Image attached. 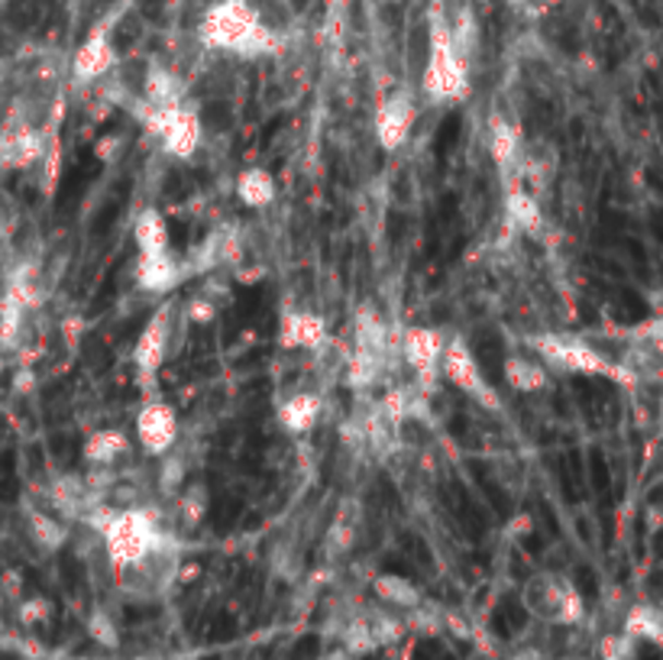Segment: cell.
<instances>
[{"instance_id":"cell-40","label":"cell","mask_w":663,"mask_h":660,"mask_svg":"<svg viewBox=\"0 0 663 660\" xmlns=\"http://www.w3.org/2000/svg\"><path fill=\"white\" fill-rule=\"evenodd\" d=\"M661 615H663V605H661Z\"/></svg>"},{"instance_id":"cell-19","label":"cell","mask_w":663,"mask_h":660,"mask_svg":"<svg viewBox=\"0 0 663 660\" xmlns=\"http://www.w3.org/2000/svg\"><path fill=\"white\" fill-rule=\"evenodd\" d=\"M321 414H324V402H321L318 392H295V396L282 399L279 409H275L279 424L288 434H311L318 427Z\"/></svg>"},{"instance_id":"cell-35","label":"cell","mask_w":663,"mask_h":660,"mask_svg":"<svg viewBox=\"0 0 663 660\" xmlns=\"http://www.w3.org/2000/svg\"><path fill=\"white\" fill-rule=\"evenodd\" d=\"M318 660H359V658L346 655V651H343V648L336 645V648H331V651H324V655H321V658H318Z\"/></svg>"},{"instance_id":"cell-29","label":"cell","mask_w":663,"mask_h":660,"mask_svg":"<svg viewBox=\"0 0 663 660\" xmlns=\"http://www.w3.org/2000/svg\"><path fill=\"white\" fill-rule=\"evenodd\" d=\"M175 505H178V518H181L188 528H194V525H201L204 515H208V490H204L201 483H191V486L178 490Z\"/></svg>"},{"instance_id":"cell-6","label":"cell","mask_w":663,"mask_h":660,"mask_svg":"<svg viewBox=\"0 0 663 660\" xmlns=\"http://www.w3.org/2000/svg\"><path fill=\"white\" fill-rule=\"evenodd\" d=\"M168 343H171V305H159L133 343V369L143 392L156 389V376L163 373L168 360Z\"/></svg>"},{"instance_id":"cell-34","label":"cell","mask_w":663,"mask_h":660,"mask_svg":"<svg viewBox=\"0 0 663 660\" xmlns=\"http://www.w3.org/2000/svg\"><path fill=\"white\" fill-rule=\"evenodd\" d=\"M188 311H191V321H194V325H208V321L217 315V305H214L211 298H194V302L188 305Z\"/></svg>"},{"instance_id":"cell-25","label":"cell","mask_w":663,"mask_h":660,"mask_svg":"<svg viewBox=\"0 0 663 660\" xmlns=\"http://www.w3.org/2000/svg\"><path fill=\"white\" fill-rule=\"evenodd\" d=\"M26 528H29V538L43 547V551H62L72 538L69 525L49 511H39V508H29L26 511Z\"/></svg>"},{"instance_id":"cell-1","label":"cell","mask_w":663,"mask_h":660,"mask_svg":"<svg viewBox=\"0 0 663 660\" xmlns=\"http://www.w3.org/2000/svg\"><path fill=\"white\" fill-rule=\"evenodd\" d=\"M198 43L211 52H227L244 62L282 52V36L265 23L252 0H214L198 23Z\"/></svg>"},{"instance_id":"cell-39","label":"cell","mask_w":663,"mask_h":660,"mask_svg":"<svg viewBox=\"0 0 663 660\" xmlns=\"http://www.w3.org/2000/svg\"><path fill=\"white\" fill-rule=\"evenodd\" d=\"M573 660H592V658H573Z\"/></svg>"},{"instance_id":"cell-17","label":"cell","mask_w":663,"mask_h":660,"mask_svg":"<svg viewBox=\"0 0 663 660\" xmlns=\"http://www.w3.org/2000/svg\"><path fill=\"white\" fill-rule=\"evenodd\" d=\"M505 217L514 231L537 237L544 231V208L537 201V191H531L524 185L505 188Z\"/></svg>"},{"instance_id":"cell-2","label":"cell","mask_w":663,"mask_h":660,"mask_svg":"<svg viewBox=\"0 0 663 660\" xmlns=\"http://www.w3.org/2000/svg\"><path fill=\"white\" fill-rule=\"evenodd\" d=\"M84 525L94 528L104 541V554L114 570H140L150 564L163 547L166 534L159 528V518L150 508H107L97 505L84 515Z\"/></svg>"},{"instance_id":"cell-12","label":"cell","mask_w":663,"mask_h":660,"mask_svg":"<svg viewBox=\"0 0 663 660\" xmlns=\"http://www.w3.org/2000/svg\"><path fill=\"white\" fill-rule=\"evenodd\" d=\"M110 26H114V20H104V23L91 26V33L75 49V56H72V82L79 87L100 82L117 66V46L110 39Z\"/></svg>"},{"instance_id":"cell-7","label":"cell","mask_w":663,"mask_h":660,"mask_svg":"<svg viewBox=\"0 0 663 660\" xmlns=\"http://www.w3.org/2000/svg\"><path fill=\"white\" fill-rule=\"evenodd\" d=\"M447 333L437 328H409L402 333V360L412 369L421 392L434 396L437 392V379H440V360L447 350Z\"/></svg>"},{"instance_id":"cell-31","label":"cell","mask_w":663,"mask_h":660,"mask_svg":"<svg viewBox=\"0 0 663 660\" xmlns=\"http://www.w3.org/2000/svg\"><path fill=\"white\" fill-rule=\"evenodd\" d=\"M87 635L100 645V648H117L120 645V632H117V622L104 612V609H97V612H91V618H87Z\"/></svg>"},{"instance_id":"cell-5","label":"cell","mask_w":663,"mask_h":660,"mask_svg":"<svg viewBox=\"0 0 663 660\" xmlns=\"http://www.w3.org/2000/svg\"><path fill=\"white\" fill-rule=\"evenodd\" d=\"M440 376L463 392L466 399H473L476 405H483L486 412H501V396L496 392V386L486 379L476 353L470 350V343L463 337H450L443 360H440Z\"/></svg>"},{"instance_id":"cell-11","label":"cell","mask_w":663,"mask_h":660,"mask_svg":"<svg viewBox=\"0 0 663 660\" xmlns=\"http://www.w3.org/2000/svg\"><path fill=\"white\" fill-rule=\"evenodd\" d=\"M537 612L564 628H573L585 618V599L573 586V579L560 577V574H544L537 579Z\"/></svg>"},{"instance_id":"cell-38","label":"cell","mask_w":663,"mask_h":660,"mask_svg":"<svg viewBox=\"0 0 663 660\" xmlns=\"http://www.w3.org/2000/svg\"><path fill=\"white\" fill-rule=\"evenodd\" d=\"M324 3H328V7H346L350 0H324Z\"/></svg>"},{"instance_id":"cell-30","label":"cell","mask_w":663,"mask_h":660,"mask_svg":"<svg viewBox=\"0 0 663 660\" xmlns=\"http://www.w3.org/2000/svg\"><path fill=\"white\" fill-rule=\"evenodd\" d=\"M635 651H638V641L625 632L602 635L599 641V660H635Z\"/></svg>"},{"instance_id":"cell-33","label":"cell","mask_w":663,"mask_h":660,"mask_svg":"<svg viewBox=\"0 0 663 660\" xmlns=\"http://www.w3.org/2000/svg\"><path fill=\"white\" fill-rule=\"evenodd\" d=\"M163 490L166 493H175L178 486H181V480H185V467H181V460L178 457H168L166 453V460H163Z\"/></svg>"},{"instance_id":"cell-22","label":"cell","mask_w":663,"mask_h":660,"mask_svg":"<svg viewBox=\"0 0 663 660\" xmlns=\"http://www.w3.org/2000/svg\"><path fill=\"white\" fill-rule=\"evenodd\" d=\"M185 94H188V87H185L181 75L175 69L159 66V62H153L146 69L143 91H140V97L146 104H153V107H178V104H185Z\"/></svg>"},{"instance_id":"cell-8","label":"cell","mask_w":663,"mask_h":660,"mask_svg":"<svg viewBox=\"0 0 663 660\" xmlns=\"http://www.w3.org/2000/svg\"><path fill=\"white\" fill-rule=\"evenodd\" d=\"M46 156V137L33 123V117L20 107L0 127V165L3 168H29Z\"/></svg>"},{"instance_id":"cell-20","label":"cell","mask_w":663,"mask_h":660,"mask_svg":"<svg viewBox=\"0 0 663 660\" xmlns=\"http://www.w3.org/2000/svg\"><path fill=\"white\" fill-rule=\"evenodd\" d=\"M234 191L240 198V204H247L249 211H265L275 204L279 198V185H275V175L262 165H247L237 181H234Z\"/></svg>"},{"instance_id":"cell-13","label":"cell","mask_w":663,"mask_h":660,"mask_svg":"<svg viewBox=\"0 0 663 660\" xmlns=\"http://www.w3.org/2000/svg\"><path fill=\"white\" fill-rule=\"evenodd\" d=\"M188 279L185 259L168 252H137L133 259V282L146 295H168Z\"/></svg>"},{"instance_id":"cell-10","label":"cell","mask_w":663,"mask_h":660,"mask_svg":"<svg viewBox=\"0 0 663 660\" xmlns=\"http://www.w3.org/2000/svg\"><path fill=\"white\" fill-rule=\"evenodd\" d=\"M417 123V101L412 91H395L389 94L379 110H376V143L386 153H399L409 140Z\"/></svg>"},{"instance_id":"cell-28","label":"cell","mask_w":663,"mask_h":660,"mask_svg":"<svg viewBox=\"0 0 663 660\" xmlns=\"http://www.w3.org/2000/svg\"><path fill=\"white\" fill-rule=\"evenodd\" d=\"M386 373V360L382 356H372V353H363V350H353L350 363H346V382L353 389H369L382 379Z\"/></svg>"},{"instance_id":"cell-32","label":"cell","mask_w":663,"mask_h":660,"mask_svg":"<svg viewBox=\"0 0 663 660\" xmlns=\"http://www.w3.org/2000/svg\"><path fill=\"white\" fill-rule=\"evenodd\" d=\"M49 612H52V605H49V599H43V596L26 599V602L20 605V618H23L26 625H33V622H46Z\"/></svg>"},{"instance_id":"cell-4","label":"cell","mask_w":663,"mask_h":660,"mask_svg":"<svg viewBox=\"0 0 663 660\" xmlns=\"http://www.w3.org/2000/svg\"><path fill=\"white\" fill-rule=\"evenodd\" d=\"M524 343L534 350V356L550 369V373H570V376H599V379H612L618 386L635 389V376L608 353H602L599 346L585 343L580 337L570 333H528Z\"/></svg>"},{"instance_id":"cell-26","label":"cell","mask_w":663,"mask_h":660,"mask_svg":"<svg viewBox=\"0 0 663 660\" xmlns=\"http://www.w3.org/2000/svg\"><path fill=\"white\" fill-rule=\"evenodd\" d=\"M356 350L389 360L392 333H389V325H386L382 318H376L372 311H363V315L356 318Z\"/></svg>"},{"instance_id":"cell-37","label":"cell","mask_w":663,"mask_h":660,"mask_svg":"<svg viewBox=\"0 0 663 660\" xmlns=\"http://www.w3.org/2000/svg\"><path fill=\"white\" fill-rule=\"evenodd\" d=\"M7 234H10V227H7V221H3V217H0V240H3V237H7Z\"/></svg>"},{"instance_id":"cell-27","label":"cell","mask_w":663,"mask_h":660,"mask_svg":"<svg viewBox=\"0 0 663 660\" xmlns=\"http://www.w3.org/2000/svg\"><path fill=\"white\" fill-rule=\"evenodd\" d=\"M340 648L353 658H369L379 651V641H376V632H372V622H369V612L366 615H356L350 618L343 628H340Z\"/></svg>"},{"instance_id":"cell-36","label":"cell","mask_w":663,"mask_h":660,"mask_svg":"<svg viewBox=\"0 0 663 660\" xmlns=\"http://www.w3.org/2000/svg\"><path fill=\"white\" fill-rule=\"evenodd\" d=\"M505 3H508V7H528L531 0H505Z\"/></svg>"},{"instance_id":"cell-23","label":"cell","mask_w":663,"mask_h":660,"mask_svg":"<svg viewBox=\"0 0 663 660\" xmlns=\"http://www.w3.org/2000/svg\"><path fill=\"white\" fill-rule=\"evenodd\" d=\"M133 244L137 252H168L171 249V234H168L166 214L159 208H143L133 221Z\"/></svg>"},{"instance_id":"cell-3","label":"cell","mask_w":663,"mask_h":660,"mask_svg":"<svg viewBox=\"0 0 663 660\" xmlns=\"http://www.w3.org/2000/svg\"><path fill=\"white\" fill-rule=\"evenodd\" d=\"M470 91H473L470 59L460 52L453 39L450 16L443 13L440 3H434L427 13V59L421 72V94L437 107H450L463 104Z\"/></svg>"},{"instance_id":"cell-9","label":"cell","mask_w":663,"mask_h":660,"mask_svg":"<svg viewBox=\"0 0 663 660\" xmlns=\"http://www.w3.org/2000/svg\"><path fill=\"white\" fill-rule=\"evenodd\" d=\"M137 444L143 447V453L150 457H166L171 453L175 440H178V414L168 405L166 399L150 396L140 412H137V424H133Z\"/></svg>"},{"instance_id":"cell-15","label":"cell","mask_w":663,"mask_h":660,"mask_svg":"<svg viewBox=\"0 0 663 660\" xmlns=\"http://www.w3.org/2000/svg\"><path fill=\"white\" fill-rule=\"evenodd\" d=\"M486 146H489V156L493 163L501 172V178L508 181V175L518 172V163H521V133L518 127L505 117V114H493L489 117V127H486Z\"/></svg>"},{"instance_id":"cell-21","label":"cell","mask_w":663,"mask_h":660,"mask_svg":"<svg viewBox=\"0 0 663 660\" xmlns=\"http://www.w3.org/2000/svg\"><path fill=\"white\" fill-rule=\"evenodd\" d=\"M369 589L382 605H389L395 612H412L417 605H424V589L415 579L402 577V574H376Z\"/></svg>"},{"instance_id":"cell-14","label":"cell","mask_w":663,"mask_h":660,"mask_svg":"<svg viewBox=\"0 0 663 660\" xmlns=\"http://www.w3.org/2000/svg\"><path fill=\"white\" fill-rule=\"evenodd\" d=\"M328 321L308 308H288L279 321V346L282 350H321L328 346Z\"/></svg>"},{"instance_id":"cell-24","label":"cell","mask_w":663,"mask_h":660,"mask_svg":"<svg viewBox=\"0 0 663 660\" xmlns=\"http://www.w3.org/2000/svg\"><path fill=\"white\" fill-rule=\"evenodd\" d=\"M621 632H625V635H631L635 641H651V645H661L663 648L661 605H648V602L631 605V609L625 612Z\"/></svg>"},{"instance_id":"cell-16","label":"cell","mask_w":663,"mask_h":660,"mask_svg":"<svg viewBox=\"0 0 663 660\" xmlns=\"http://www.w3.org/2000/svg\"><path fill=\"white\" fill-rule=\"evenodd\" d=\"M550 369L537 360V356H528V353H511L505 356L501 363V379L511 392H521V396H537L550 386Z\"/></svg>"},{"instance_id":"cell-18","label":"cell","mask_w":663,"mask_h":660,"mask_svg":"<svg viewBox=\"0 0 663 660\" xmlns=\"http://www.w3.org/2000/svg\"><path fill=\"white\" fill-rule=\"evenodd\" d=\"M127 453H130V434L120 431V427H100V431H91L82 444L84 463H87V467H97V470L120 463Z\"/></svg>"}]
</instances>
